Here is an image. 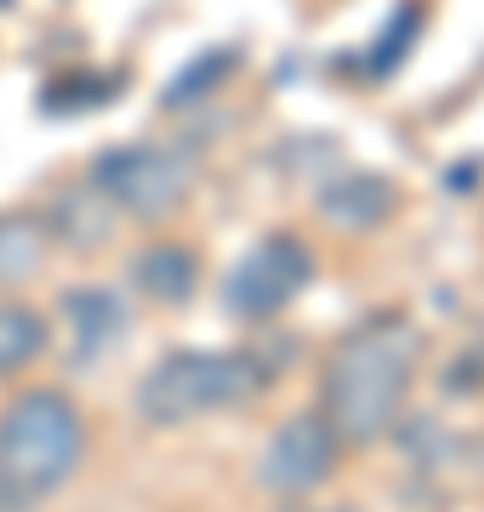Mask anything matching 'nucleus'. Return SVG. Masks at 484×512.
<instances>
[{
	"label": "nucleus",
	"mask_w": 484,
	"mask_h": 512,
	"mask_svg": "<svg viewBox=\"0 0 484 512\" xmlns=\"http://www.w3.org/2000/svg\"><path fill=\"white\" fill-rule=\"evenodd\" d=\"M422 23H428V0H399L388 18H382L376 40L365 46V57H359V74H365V80H388V74L399 69L410 52H416Z\"/></svg>",
	"instance_id": "obj_12"
},
{
	"label": "nucleus",
	"mask_w": 484,
	"mask_h": 512,
	"mask_svg": "<svg viewBox=\"0 0 484 512\" xmlns=\"http://www.w3.org/2000/svg\"><path fill=\"white\" fill-rule=\"evenodd\" d=\"M274 382V370L257 353H217V348H177L154 359V370L137 382L131 404L149 427H188V421L245 410L262 387Z\"/></svg>",
	"instance_id": "obj_3"
},
{
	"label": "nucleus",
	"mask_w": 484,
	"mask_h": 512,
	"mask_svg": "<svg viewBox=\"0 0 484 512\" xmlns=\"http://www.w3.org/2000/svg\"><path fill=\"white\" fill-rule=\"evenodd\" d=\"M40 256H46V222L29 211H0V291L35 279Z\"/></svg>",
	"instance_id": "obj_13"
},
{
	"label": "nucleus",
	"mask_w": 484,
	"mask_h": 512,
	"mask_svg": "<svg viewBox=\"0 0 484 512\" xmlns=\"http://www.w3.org/2000/svg\"><path fill=\"white\" fill-rule=\"evenodd\" d=\"M319 262L314 251L302 245L297 234H262L257 245H245L234 256V268L223 274V313L228 319H240V325H257V319H274L297 302L308 285H314Z\"/></svg>",
	"instance_id": "obj_5"
},
{
	"label": "nucleus",
	"mask_w": 484,
	"mask_h": 512,
	"mask_svg": "<svg viewBox=\"0 0 484 512\" xmlns=\"http://www.w3.org/2000/svg\"><path fill=\"white\" fill-rule=\"evenodd\" d=\"M86 461V421L57 387H29L0 410V512H29Z\"/></svg>",
	"instance_id": "obj_2"
},
{
	"label": "nucleus",
	"mask_w": 484,
	"mask_h": 512,
	"mask_svg": "<svg viewBox=\"0 0 484 512\" xmlns=\"http://www.w3.org/2000/svg\"><path fill=\"white\" fill-rule=\"evenodd\" d=\"M109 217H114L109 200H103L92 183H75L69 194H57V205H52L40 222H46V239L57 234L63 245H75V251H97V245L114 234Z\"/></svg>",
	"instance_id": "obj_10"
},
{
	"label": "nucleus",
	"mask_w": 484,
	"mask_h": 512,
	"mask_svg": "<svg viewBox=\"0 0 484 512\" xmlns=\"http://www.w3.org/2000/svg\"><path fill=\"white\" fill-rule=\"evenodd\" d=\"M12 6H18V0H0V12H12Z\"/></svg>",
	"instance_id": "obj_16"
},
{
	"label": "nucleus",
	"mask_w": 484,
	"mask_h": 512,
	"mask_svg": "<svg viewBox=\"0 0 484 512\" xmlns=\"http://www.w3.org/2000/svg\"><path fill=\"white\" fill-rule=\"evenodd\" d=\"M331 512H354V507H331Z\"/></svg>",
	"instance_id": "obj_17"
},
{
	"label": "nucleus",
	"mask_w": 484,
	"mask_h": 512,
	"mask_svg": "<svg viewBox=\"0 0 484 512\" xmlns=\"http://www.w3.org/2000/svg\"><path fill=\"white\" fill-rule=\"evenodd\" d=\"M86 183L109 200V211L154 228V222H166L188 200L194 165H188V154H177L166 143H120V148H103L97 154Z\"/></svg>",
	"instance_id": "obj_4"
},
{
	"label": "nucleus",
	"mask_w": 484,
	"mask_h": 512,
	"mask_svg": "<svg viewBox=\"0 0 484 512\" xmlns=\"http://www.w3.org/2000/svg\"><path fill=\"white\" fill-rule=\"evenodd\" d=\"M52 342V330L40 319L35 308H23V302H0V376H18L29 370L46 353Z\"/></svg>",
	"instance_id": "obj_14"
},
{
	"label": "nucleus",
	"mask_w": 484,
	"mask_h": 512,
	"mask_svg": "<svg viewBox=\"0 0 484 512\" xmlns=\"http://www.w3.org/2000/svg\"><path fill=\"white\" fill-rule=\"evenodd\" d=\"M336 461H342V439H336L319 410L280 421L257 456V484L274 495H308L319 484H331Z\"/></svg>",
	"instance_id": "obj_6"
},
{
	"label": "nucleus",
	"mask_w": 484,
	"mask_h": 512,
	"mask_svg": "<svg viewBox=\"0 0 484 512\" xmlns=\"http://www.w3.org/2000/svg\"><path fill=\"white\" fill-rule=\"evenodd\" d=\"M245 63V46L240 40H228V46H205V52H194L183 63V69L166 80V92H160V109H194V103H205V97L223 86L228 74Z\"/></svg>",
	"instance_id": "obj_11"
},
{
	"label": "nucleus",
	"mask_w": 484,
	"mask_h": 512,
	"mask_svg": "<svg viewBox=\"0 0 484 512\" xmlns=\"http://www.w3.org/2000/svg\"><path fill=\"white\" fill-rule=\"evenodd\" d=\"M393 205H399V188L382 177V171H342L331 183L319 188V211L325 222L336 228H348V234H365V228H382L393 217Z\"/></svg>",
	"instance_id": "obj_8"
},
{
	"label": "nucleus",
	"mask_w": 484,
	"mask_h": 512,
	"mask_svg": "<svg viewBox=\"0 0 484 512\" xmlns=\"http://www.w3.org/2000/svg\"><path fill=\"white\" fill-rule=\"evenodd\" d=\"M422 353H428V336L399 308H382L354 330H342V342L325 353V370H319V416L342 439V450L376 444L399 427Z\"/></svg>",
	"instance_id": "obj_1"
},
{
	"label": "nucleus",
	"mask_w": 484,
	"mask_h": 512,
	"mask_svg": "<svg viewBox=\"0 0 484 512\" xmlns=\"http://www.w3.org/2000/svg\"><path fill=\"white\" fill-rule=\"evenodd\" d=\"M120 97V74H97V69H80V74H57L52 86H40V109L46 114H80V109H103Z\"/></svg>",
	"instance_id": "obj_15"
},
{
	"label": "nucleus",
	"mask_w": 484,
	"mask_h": 512,
	"mask_svg": "<svg viewBox=\"0 0 484 512\" xmlns=\"http://www.w3.org/2000/svg\"><path fill=\"white\" fill-rule=\"evenodd\" d=\"M57 308H63L69 330H75V342H69V365H75V370L97 365V359H103V353L126 336V325H131L120 291H109V285H69Z\"/></svg>",
	"instance_id": "obj_7"
},
{
	"label": "nucleus",
	"mask_w": 484,
	"mask_h": 512,
	"mask_svg": "<svg viewBox=\"0 0 484 512\" xmlns=\"http://www.w3.org/2000/svg\"><path fill=\"white\" fill-rule=\"evenodd\" d=\"M131 285L149 302H188L200 291V251L177 245V239H154L131 256Z\"/></svg>",
	"instance_id": "obj_9"
}]
</instances>
